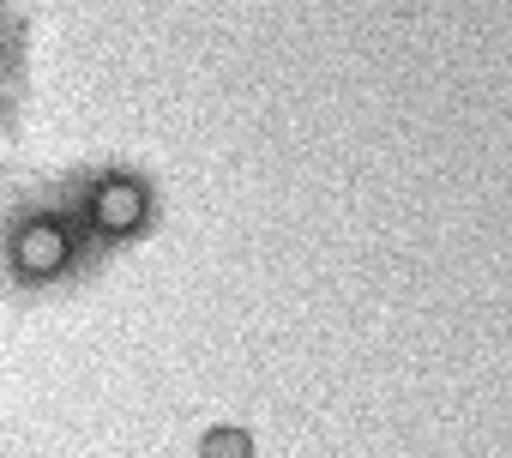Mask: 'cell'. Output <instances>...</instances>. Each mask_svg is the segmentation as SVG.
Masks as SVG:
<instances>
[{"label": "cell", "mask_w": 512, "mask_h": 458, "mask_svg": "<svg viewBox=\"0 0 512 458\" xmlns=\"http://www.w3.org/2000/svg\"><path fill=\"white\" fill-rule=\"evenodd\" d=\"M91 217H97V229H109V236H127V229H139V217H145V187L139 181H103L91 193Z\"/></svg>", "instance_id": "obj_2"}, {"label": "cell", "mask_w": 512, "mask_h": 458, "mask_svg": "<svg viewBox=\"0 0 512 458\" xmlns=\"http://www.w3.org/2000/svg\"><path fill=\"white\" fill-rule=\"evenodd\" d=\"M73 236L55 223V217H25L13 236H7V266L25 278V284H55L67 266H73Z\"/></svg>", "instance_id": "obj_1"}]
</instances>
